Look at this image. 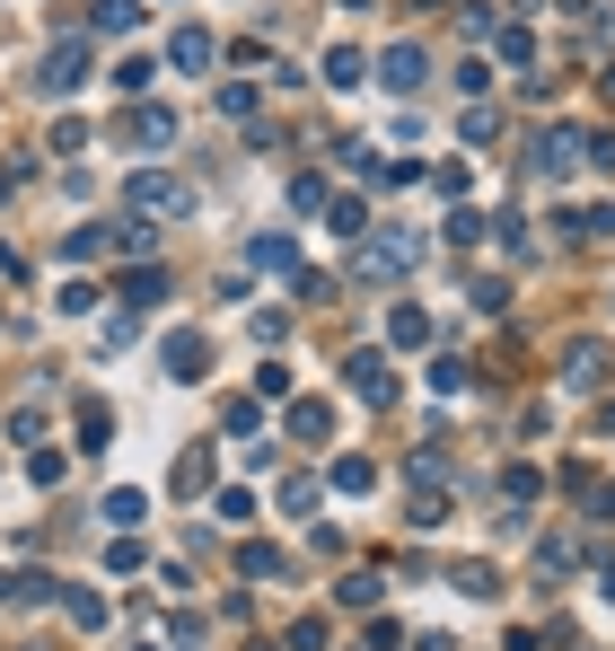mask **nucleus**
I'll use <instances>...</instances> for the list:
<instances>
[{
    "mask_svg": "<svg viewBox=\"0 0 615 651\" xmlns=\"http://www.w3.org/2000/svg\"><path fill=\"white\" fill-rule=\"evenodd\" d=\"M123 203L150 221V212H194V185L185 176H167V167H132L123 176Z\"/></svg>",
    "mask_w": 615,
    "mask_h": 651,
    "instance_id": "nucleus-1",
    "label": "nucleus"
},
{
    "mask_svg": "<svg viewBox=\"0 0 615 651\" xmlns=\"http://www.w3.org/2000/svg\"><path fill=\"white\" fill-rule=\"evenodd\" d=\"M413 264H422V238H361L352 247V273L361 282H404Z\"/></svg>",
    "mask_w": 615,
    "mask_h": 651,
    "instance_id": "nucleus-2",
    "label": "nucleus"
},
{
    "mask_svg": "<svg viewBox=\"0 0 615 651\" xmlns=\"http://www.w3.org/2000/svg\"><path fill=\"white\" fill-rule=\"evenodd\" d=\"M80 80H89V35H62V44L35 62V89H44V98H80Z\"/></svg>",
    "mask_w": 615,
    "mask_h": 651,
    "instance_id": "nucleus-3",
    "label": "nucleus"
},
{
    "mask_svg": "<svg viewBox=\"0 0 615 651\" xmlns=\"http://www.w3.org/2000/svg\"><path fill=\"white\" fill-rule=\"evenodd\" d=\"M581 159H590V132H581V124H545V132H536V167H545V176L581 167Z\"/></svg>",
    "mask_w": 615,
    "mask_h": 651,
    "instance_id": "nucleus-4",
    "label": "nucleus"
},
{
    "mask_svg": "<svg viewBox=\"0 0 615 651\" xmlns=\"http://www.w3.org/2000/svg\"><path fill=\"white\" fill-rule=\"evenodd\" d=\"M344 379H352V396H369V405H387V396H396L387 353H352V362H344Z\"/></svg>",
    "mask_w": 615,
    "mask_h": 651,
    "instance_id": "nucleus-5",
    "label": "nucleus"
},
{
    "mask_svg": "<svg viewBox=\"0 0 615 651\" xmlns=\"http://www.w3.org/2000/svg\"><path fill=\"white\" fill-rule=\"evenodd\" d=\"M246 264L255 273H299V238L290 230H264V238H246Z\"/></svg>",
    "mask_w": 615,
    "mask_h": 651,
    "instance_id": "nucleus-6",
    "label": "nucleus"
},
{
    "mask_svg": "<svg viewBox=\"0 0 615 651\" xmlns=\"http://www.w3.org/2000/svg\"><path fill=\"white\" fill-rule=\"evenodd\" d=\"M167 62H176V71H212V62H221L212 27H176V35H167Z\"/></svg>",
    "mask_w": 615,
    "mask_h": 651,
    "instance_id": "nucleus-7",
    "label": "nucleus"
},
{
    "mask_svg": "<svg viewBox=\"0 0 615 651\" xmlns=\"http://www.w3.org/2000/svg\"><path fill=\"white\" fill-rule=\"evenodd\" d=\"M158 353H167V379H185V388H194V379L212 370V344H203V335H167Z\"/></svg>",
    "mask_w": 615,
    "mask_h": 651,
    "instance_id": "nucleus-8",
    "label": "nucleus"
},
{
    "mask_svg": "<svg viewBox=\"0 0 615 651\" xmlns=\"http://www.w3.org/2000/svg\"><path fill=\"white\" fill-rule=\"evenodd\" d=\"M422 71H431L422 44H387V53H378V80H387V89H422Z\"/></svg>",
    "mask_w": 615,
    "mask_h": 651,
    "instance_id": "nucleus-9",
    "label": "nucleus"
},
{
    "mask_svg": "<svg viewBox=\"0 0 615 651\" xmlns=\"http://www.w3.org/2000/svg\"><path fill=\"white\" fill-rule=\"evenodd\" d=\"M387 344H396V353H422V344H431V317H422L413 299H396V308H387Z\"/></svg>",
    "mask_w": 615,
    "mask_h": 651,
    "instance_id": "nucleus-10",
    "label": "nucleus"
},
{
    "mask_svg": "<svg viewBox=\"0 0 615 651\" xmlns=\"http://www.w3.org/2000/svg\"><path fill=\"white\" fill-rule=\"evenodd\" d=\"M290 431L299 440H335V405L326 396H290Z\"/></svg>",
    "mask_w": 615,
    "mask_h": 651,
    "instance_id": "nucleus-11",
    "label": "nucleus"
},
{
    "mask_svg": "<svg viewBox=\"0 0 615 651\" xmlns=\"http://www.w3.org/2000/svg\"><path fill=\"white\" fill-rule=\"evenodd\" d=\"M221 431H229V440H264V405H255V396H229V405H221Z\"/></svg>",
    "mask_w": 615,
    "mask_h": 651,
    "instance_id": "nucleus-12",
    "label": "nucleus"
},
{
    "mask_svg": "<svg viewBox=\"0 0 615 651\" xmlns=\"http://www.w3.org/2000/svg\"><path fill=\"white\" fill-rule=\"evenodd\" d=\"M141 520H150V494H141V485H115V494H106V528H123V537H132Z\"/></svg>",
    "mask_w": 615,
    "mask_h": 651,
    "instance_id": "nucleus-13",
    "label": "nucleus"
},
{
    "mask_svg": "<svg viewBox=\"0 0 615 651\" xmlns=\"http://www.w3.org/2000/svg\"><path fill=\"white\" fill-rule=\"evenodd\" d=\"M158 291H167V282H158V264H132V273H123V282H115V299H123V308H132V317H141V308H150Z\"/></svg>",
    "mask_w": 615,
    "mask_h": 651,
    "instance_id": "nucleus-14",
    "label": "nucleus"
},
{
    "mask_svg": "<svg viewBox=\"0 0 615 651\" xmlns=\"http://www.w3.org/2000/svg\"><path fill=\"white\" fill-rule=\"evenodd\" d=\"M132 141H141V150H167V141H176V115H167V106H141V115H132Z\"/></svg>",
    "mask_w": 615,
    "mask_h": 651,
    "instance_id": "nucleus-15",
    "label": "nucleus"
},
{
    "mask_svg": "<svg viewBox=\"0 0 615 651\" xmlns=\"http://www.w3.org/2000/svg\"><path fill=\"white\" fill-rule=\"evenodd\" d=\"M167 485H176V494H185V502H194V494H212V449H185V458H176V476H167Z\"/></svg>",
    "mask_w": 615,
    "mask_h": 651,
    "instance_id": "nucleus-16",
    "label": "nucleus"
},
{
    "mask_svg": "<svg viewBox=\"0 0 615 651\" xmlns=\"http://www.w3.org/2000/svg\"><path fill=\"white\" fill-rule=\"evenodd\" d=\"M62 617H71L80 634H98V625H106V590H62Z\"/></svg>",
    "mask_w": 615,
    "mask_h": 651,
    "instance_id": "nucleus-17",
    "label": "nucleus"
},
{
    "mask_svg": "<svg viewBox=\"0 0 615 651\" xmlns=\"http://www.w3.org/2000/svg\"><path fill=\"white\" fill-rule=\"evenodd\" d=\"M326 221H335V238H352V247L369 238V230H361V221H369V212H361V194H326Z\"/></svg>",
    "mask_w": 615,
    "mask_h": 651,
    "instance_id": "nucleus-18",
    "label": "nucleus"
},
{
    "mask_svg": "<svg viewBox=\"0 0 615 651\" xmlns=\"http://www.w3.org/2000/svg\"><path fill=\"white\" fill-rule=\"evenodd\" d=\"M106 247H123V256H150V247H158V230H150L141 212H123L115 230H106Z\"/></svg>",
    "mask_w": 615,
    "mask_h": 651,
    "instance_id": "nucleus-19",
    "label": "nucleus"
},
{
    "mask_svg": "<svg viewBox=\"0 0 615 651\" xmlns=\"http://www.w3.org/2000/svg\"><path fill=\"white\" fill-rule=\"evenodd\" d=\"M238 572H246V581H281L290 555H281V546H238Z\"/></svg>",
    "mask_w": 615,
    "mask_h": 651,
    "instance_id": "nucleus-20",
    "label": "nucleus"
},
{
    "mask_svg": "<svg viewBox=\"0 0 615 651\" xmlns=\"http://www.w3.org/2000/svg\"><path fill=\"white\" fill-rule=\"evenodd\" d=\"M563 379H572V388H598V379H607V353H598V344H572Z\"/></svg>",
    "mask_w": 615,
    "mask_h": 651,
    "instance_id": "nucleus-21",
    "label": "nucleus"
},
{
    "mask_svg": "<svg viewBox=\"0 0 615 651\" xmlns=\"http://www.w3.org/2000/svg\"><path fill=\"white\" fill-rule=\"evenodd\" d=\"M317 502H326V476H308V467L281 476V511H317Z\"/></svg>",
    "mask_w": 615,
    "mask_h": 651,
    "instance_id": "nucleus-22",
    "label": "nucleus"
},
{
    "mask_svg": "<svg viewBox=\"0 0 615 651\" xmlns=\"http://www.w3.org/2000/svg\"><path fill=\"white\" fill-rule=\"evenodd\" d=\"M326 485H335V494H369V485H378V467H369V458H335V467H326Z\"/></svg>",
    "mask_w": 615,
    "mask_h": 651,
    "instance_id": "nucleus-23",
    "label": "nucleus"
},
{
    "mask_svg": "<svg viewBox=\"0 0 615 651\" xmlns=\"http://www.w3.org/2000/svg\"><path fill=\"white\" fill-rule=\"evenodd\" d=\"M449 590H467V599H501V572H492V563H458Z\"/></svg>",
    "mask_w": 615,
    "mask_h": 651,
    "instance_id": "nucleus-24",
    "label": "nucleus"
},
{
    "mask_svg": "<svg viewBox=\"0 0 615 651\" xmlns=\"http://www.w3.org/2000/svg\"><path fill=\"white\" fill-rule=\"evenodd\" d=\"M106 431H115V414L98 396H80V449H106Z\"/></svg>",
    "mask_w": 615,
    "mask_h": 651,
    "instance_id": "nucleus-25",
    "label": "nucleus"
},
{
    "mask_svg": "<svg viewBox=\"0 0 615 651\" xmlns=\"http://www.w3.org/2000/svg\"><path fill=\"white\" fill-rule=\"evenodd\" d=\"M404 520H413V528H440V520H449V494H440V485H422V494L404 502Z\"/></svg>",
    "mask_w": 615,
    "mask_h": 651,
    "instance_id": "nucleus-26",
    "label": "nucleus"
},
{
    "mask_svg": "<svg viewBox=\"0 0 615 651\" xmlns=\"http://www.w3.org/2000/svg\"><path fill=\"white\" fill-rule=\"evenodd\" d=\"M141 27V0H98V35H132Z\"/></svg>",
    "mask_w": 615,
    "mask_h": 651,
    "instance_id": "nucleus-27",
    "label": "nucleus"
},
{
    "mask_svg": "<svg viewBox=\"0 0 615 651\" xmlns=\"http://www.w3.org/2000/svg\"><path fill=\"white\" fill-rule=\"evenodd\" d=\"M492 53H501V62H536V35H527V27H492Z\"/></svg>",
    "mask_w": 615,
    "mask_h": 651,
    "instance_id": "nucleus-28",
    "label": "nucleus"
},
{
    "mask_svg": "<svg viewBox=\"0 0 615 651\" xmlns=\"http://www.w3.org/2000/svg\"><path fill=\"white\" fill-rule=\"evenodd\" d=\"M501 494H510V502H536L545 476H536V467H501Z\"/></svg>",
    "mask_w": 615,
    "mask_h": 651,
    "instance_id": "nucleus-29",
    "label": "nucleus"
},
{
    "mask_svg": "<svg viewBox=\"0 0 615 651\" xmlns=\"http://www.w3.org/2000/svg\"><path fill=\"white\" fill-rule=\"evenodd\" d=\"M361 71H369V62H361V53H352V44H335V53H326V80H335V89H352Z\"/></svg>",
    "mask_w": 615,
    "mask_h": 651,
    "instance_id": "nucleus-30",
    "label": "nucleus"
},
{
    "mask_svg": "<svg viewBox=\"0 0 615 651\" xmlns=\"http://www.w3.org/2000/svg\"><path fill=\"white\" fill-rule=\"evenodd\" d=\"M335 599H344V608H378V572H344Z\"/></svg>",
    "mask_w": 615,
    "mask_h": 651,
    "instance_id": "nucleus-31",
    "label": "nucleus"
},
{
    "mask_svg": "<svg viewBox=\"0 0 615 651\" xmlns=\"http://www.w3.org/2000/svg\"><path fill=\"white\" fill-rule=\"evenodd\" d=\"M440 238H449V247H458V256H467V247H475V238H484V221H475V212H449V230H440Z\"/></svg>",
    "mask_w": 615,
    "mask_h": 651,
    "instance_id": "nucleus-32",
    "label": "nucleus"
},
{
    "mask_svg": "<svg viewBox=\"0 0 615 651\" xmlns=\"http://www.w3.org/2000/svg\"><path fill=\"white\" fill-rule=\"evenodd\" d=\"M27 476H35V485H62V476H71V458H62V449H35V458H27Z\"/></svg>",
    "mask_w": 615,
    "mask_h": 651,
    "instance_id": "nucleus-33",
    "label": "nucleus"
},
{
    "mask_svg": "<svg viewBox=\"0 0 615 651\" xmlns=\"http://www.w3.org/2000/svg\"><path fill=\"white\" fill-rule=\"evenodd\" d=\"M62 256H71V264H89V256H106V230H71V238H62Z\"/></svg>",
    "mask_w": 615,
    "mask_h": 651,
    "instance_id": "nucleus-34",
    "label": "nucleus"
},
{
    "mask_svg": "<svg viewBox=\"0 0 615 651\" xmlns=\"http://www.w3.org/2000/svg\"><path fill=\"white\" fill-rule=\"evenodd\" d=\"M212 511H221V520H255V494H246V485H229V494H212Z\"/></svg>",
    "mask_w": 615,
    "mask_h": 651,
    "instance_id": "nucleus-35",
    "label": "nucleus"
},
{
    "mask_svg": "<svg viewBox=\"0 0 615 651\" xmlns=\"http://www.w3.org/2000/svg\"><path fill=\"white\" fill-rule=\"evenodd\" d=\"M290 651H335L326 643V617H299V625H290Z\"/></svg>",
    "mask_w": 615,
    "mask_h": 651,
    "instance_id": "nucleus-36",
    "label": "nucleus"
},
{
    "mask_svg": "<svg viewBox=\"0 0 615 651\" xmlns=\"http://www.w3.org/2000/svg\"><path fill=\"white\" fill-rule=\"evenodd\" d=\"M290 212H326V176H299L290 185Z\"/></svg>",
    "mask_w": 615,
    "mask_h": 651,
    "instance_id": "nucleus-37",
    "label": "nucleus"
},
{
    "mask_svg": "<svg viewBox=\"0 0 615 651\" xmlns=\"http://www.w3.org/2000/svg\"><path fill=\"white\" fill-rule=\"evenodd\" d=\"M53 308H62V317H89V308H98V291H89V282H62V299H53Z\"/></svg>",
    "mask_w": 615,
    "mask_h": 651,
    "instance_id": "nucleus-38",
    "label": "nucleus"
},
{
    "mask_svg": "<svg viewBox=\"0 0 615 651\" xmlns=\"http://www.w3.org/2000/svg\"><path fill=\"white\" fill-rule=\"evenodd\" d=\"M9 599H27V608H35V599H62V590H53L44 572H18V581H9Z\"/></svg>",
    "mask_w": 615,
    "mask_h": 651,
    "instance_id": "nucleus-39",
    "label": "nucleus"
},
{
    "mask_svg": "<svg viewBox=\"0 0 615 651\" xmlns=\"http://www.w3.org/2000/svg\"><path fill=\"white\" fill-rule=\"evenodd\" d=\"M458 132H467V141H492V132H501V115H492V106H467V115H458Z\"/></svg>",
    "mask_w": 615,
    "mask_h": 651,
    "instance_id": "nucleus-40",
    "label": "nucleus"
},
{
    "mask_svg": "<svg viewBox=\"0 0 615 651\" xmlns=\"http://www.w3.org/2000/svg\"><path fill=\"white\" fill-rule=\"evenodd\" d=\"M598 599H607V608H615V563H598Z\"/></svg>",
    "mask_w": 615,
    "mask_h": 651,
    "instance_id": "nucleus-41",
    "label": "nucleus"
},
{
    "mask_svg": "<svg viewBox=\"0 0 615 651\" xmlns=\"http://www.w3.org/2000/svg\"><path fill=\"white\" fill-rule=\"evenodd\" d=\"M590 511H598V520H615V485H607V494H598V502H590Z\"/></svg>",
    "mask_w": 615,
    "mask_h": 651,
    "instance_id": "nucleus-42",
    "label": "nucleus"
},
{
    "mask_svg": "<svg viewBox=\"0 0 615 651\" xmlns=\"http://www.w3.org/2000/svg\"><path fill=\"white\" fill-rule=\"evenodd\" d=\"M132 651H167V643H132Z\"/></svg>",
    "mask_w": 615,
    "mask_h": 651,
    "instance_id": "nucleus-43",
    "label": "nucleus"
},
{
    "mask_svg": "<svg viewBox=\"0 0 615 651\" xmlns=\"http://www.w3.org/2000/svg\"><path fill=\"white\" fill-rule=\"evenodd\" d=\"M352 9H361V0H352Z\"/></svg>",
    "mask_w": 615,
    "mask_h": 651,
    "instance_id": "nucleus-44",
    "label": "nucleus"
},
{
    "mask_svg": "<svg viewBox=\"0 0 615 651\" xmlns=\"http://www.w3.org/2000/svg\"><path fill=\"white\" fill-rule=\"evenodd\" d=\"M0 590H9V581H0Z\"/></svg>",
    "mask_w": 615,
    "mask_h": 651,
    "instance_id": "nucleus-45",
    "label": "nucleus"
}]
</instances>
